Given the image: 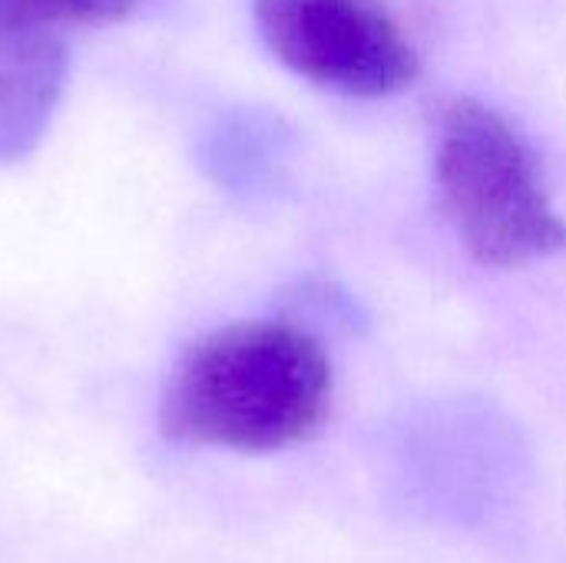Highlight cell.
<instances>
[{"instance_id":"6da1fadb","label":"cell","mask_w":566,"mask_h":563,"mask_svg":"<svg viewBox=\"0 0 566 563\" xmlns=\"http://www.w3.org/2000/svg\"><path fill=\"white\" fill-rule=\"evenodd\" d=\"M332 405L322 345L289 322H235L192 342L163 395V431L186 445L279 451L308 438Z\"/></svg>"},{"instance_id":"7a4b0ae2","label":"cell","mask_w":566,"mask_h":563,"mask_svg":"<svg viewBox=\"0 0 566 563\" xmlns=\"http://www.w3.org/2000/svg\"><path fill=\"white\" fill-rule=\"evenodd\" d=\"M441 209L468 252L497 269H517L566 249L537 163L514 126L484 103L448 106L434 149Z\"/></svg>"},{"instance_id":"3957f363","label":"cell","mask_w":566,"mask_h":563,"mask_svg":"<svg viewBox=\"0 0 566 563\" xmlns=\"http://www.w3.org/2000/svg\"><path fill=\"white\" fill-rule=\"evenodd\" d=\"M269 50L298 76L348 93L388 96L418 73V56L375 0H255Z\"/></svg>"},{"instance_id":"277c9868","label":"cell","mask_w":566,"mask_h":563,"mask_svg":"<svg viewBox=\"0 0 566 563\" xmlns=\"http://www.w3.org/2000/svg\"><path fill=\"white\" fill-rule=\"evenodd\" d=\"M63 80L60 30L0 10V163H13L40 143Z\"/></svg>"},{"instance_id":"5b68a950","label":"cell","mask_w":566,"mask_h":563,"mask_svg":"<svg viewBox=\"0 0 566 563\" xmlns=\"http://www.w3.org/2000/svg\"><path fill=\"white\" fill-rule=\"evenodd\" d=\"M139 0H0L3 13H13L30 23H43L53 30L76 23H109L126 17Z\"/></svg>"}]
</instances>
